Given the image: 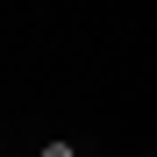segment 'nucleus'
<instances>
[{
  "label": "nucleus",
  "mask_w": 157,
  "mask_h": 157,
  "mask_svg": "<svg viewBox=\"0 0 157 157\" xmlns=\"http://www.w3.org/2000/svg\"><path fill=\"white\" fill-rule=\"evenodd\" d=\"M43 157H78V150L71 143H43Z\"/></svg>",
  "instance_id": "f257e3e1"
}]
</instances>
